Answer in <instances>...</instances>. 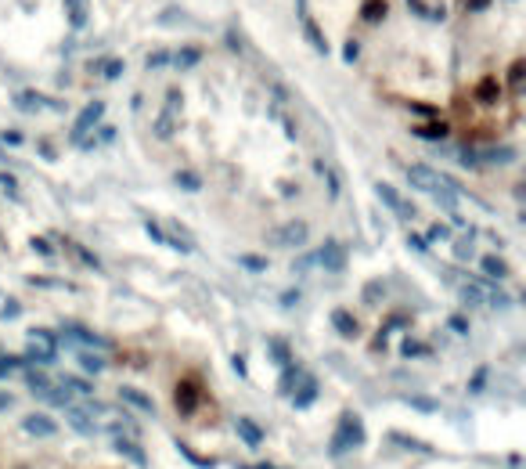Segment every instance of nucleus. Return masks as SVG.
<instances>
[{"label": "nucleus", "mask_w": 526, "mask_h": 469, "mask_svg": "<svg viewBox=\"0 0 526 469\" xmlns=\"http://www.w3.org/2000/svg\"><path fill=\"white\" fill-rule=\"evenodd\" d=\"M404 173H408L411 188H418V192H429L432 199L444 202L447 209H458V195H461V184H458V181H451V177L440 173V170H429V166H422V163L408 166Z\"/></svg>", "instance_id": "obj_1"}, {"label": "nucleus", "mask_w": 526, "mask_h": 469, "mask_svg": "<svg viewBox=\"0 0 526 469\" xmlns=\"http://www.w3.org/2000/svg\"><path fill=\"white\" fill-rule=\"evenodd\" d=\"M451 281H458V296L465 300V303H472V307H508L512 303V296L508 293H501V286H494V281H487V278H472V274H461V271H444Z\"/></svg>", "instance_id": "obj_2"}, {"label": "nucleus", "mask_w": 526, "mask_h": 469, "mask_svg": "<svg viewBox=\"0 0 526 469\" xmlns=\"http://www.w3.org/2000/svg\"><path fill=\"white\" fill-rule=\"evenodd\" d=\"M361 444H364V422H361V415L346 412L343 419H339V430L332 437V455H343V451L361 448Z\"/></svg>", "instance_id": "obj_3"}, {"label": "nucleus", "mask_w": 526, "mask_h": 469, "mask_svg": "<svg viewBox=\"0 0 526 469\" xmlns=\"http://www.w3.org/2000/svg\"><path fill=\"white\" fill-rule=\"evenodd\" d=\"M11 102H15L18 112H29V116H37V112H65V102L47 98V94H40V90H18Z\"/></svg>", "instance_id": "obj_4"}, {"label": "nucleus", "mask_w": 526, "mask_h": 469, "mask_svg": "<svg viewBox=\"0 0 526 469\" xmlns=\"http://www.w3.org/2000/svg\"><path fill=\"white\" fill-rule=\"evenodd\" d=\"M54 354H58L54 336H51L47 329H29V354H25V358L37 361V365H51Z\"/></svg>", "instance_id": "obj_5"}, {"label": "nucleus", "mask_w": 526, "mask_h": 469, "mask_svg": "<svg viewBox=\"0 0 526 469\" xmlns=\"http://www.w3.org/2000/svg\"><path fill=\"white\" fill-rule=\"evenodd\" d=\"M177 119H180V90H170V94H166V105H163V112H159V119H156V138H159V141H170V138H173Z\"/></svg>", "instance_id": "obj_6"}, {"label": "nucleus", "mask_w": 526, "mask_h": 469, "mask_svg": "<svg viewBox=\"0 0 526 469\" xmlns=\"http://www.w3.org/2000/svg\"><path fill=\"white\" fill-rule=\"evenodd\" d=\"M296 15H299V25H303V37H306V44H311L318 54H328V40H325V33L318 29V22H314L311 8H306V0H296Z\"/></svg>", "instance_id": "obj_7"}, {"label": "nucleus", "mask_w": 526, "mask_h": 469, "mask_svg": "<svg viewBox=\"0 0 526 469\" xmlns=\"http://www.w3.org/2000/svg\"><path fill=\"white\" fill-rule=\"evenodd\" d=\"M375 192H379V199H382V202H386L396 217H400V221H415V206H411V202H404V195H400L393 184L379 181V184H375Z\"/></svg>", "instance_id": "obj_8"}, {"label": "nucleus", "mask_w": 526, "mask_h": 469, "mask_svg": "<svg viewBox=\"0 0 526 469\" xmlns=\"http://www.w3.org/2000/svg\"><path fill=\"white\" fill-rule=\"evenodd\" d=\"M199 401H202V390H199L195 379H180V383H177V390H173V404H177L180 415H192V412L199 408Z\"/></svg>", "instance_id": "obj_9"}, {"label": "nucleus", "mask_w": 526, "mask_h": 469, "mask_svg": "<svg viewBox=\"0 0 526 469\" xmlns=\"http://www.w3.org/2000/svg\"><path fill=\"white\" fill-rule=\"evenodd\" d=\"M306 238H311V228H306L303 221H292V224H282L277 231H270V242H274V245H289V249L303 245Z\"/></svg>", "instance_id": "obj_10"}, {"label": "nucleus", "mask_w": 526, "mask_h": 469, "mask_svg": "<svg viewBox=\"0 0 526 469\" xmlns=\"http://www.w3.org/2000/svg\"><path fill=\"white\" fill-rule=\"evenodd\" d=\"M289 394H292V404H296V408H311L314 397H318V379H314V375H306V372H299Z\"/></svg>", "instance_id": "obj_11"}, {"label": "nucleus", "mask_w": 526, "mask_h": 469, "mask_svg": "<svg viewBox=\"0 0 526 469\" xmlns=\"http://www.w3.org/2000/svg\"><path fill=\"white\" fill-rule=\"evenodd\" d=\"M101 116H105V105H101V102H90V105L76 116V123H73V141H83V134L94 130L98 123H101Z\"/></svg>", "instance_id": "obj_12"}, {"label": "nucleus", "mask_w": 526, "mask_h": 469, "mask_svg": "<svg viewBox=\"0 0 526 469\" xmlns=\"http://www.w3.org/2000/svg\"><path fill=\"white\" fill-rule=\"evenodd\" d=\"M461 163L465 166H480V163H515V148H483L480 155H472V152H465L461 155Z\"/></svg>", "instance_id": "obj_13"}, {"label": "nucleus", "mask_w": 526, "mask_h": 469, "mask_svg": "<svg viewBox=\"0 0 526 469\" xmlns=\"http://www.w3.org/2000/svg\"><path fill=\"white\" fill-rule=\"evenodd\" d=\"M314 264H321L325 271H343L346 267V249L339 242H325L318 253H314Z\"/></svg>", "instance_id": "obj_14"}, {"label": "nucleus", "mask_w": 526, "mask_h": 469, "mask_svg": "<svg viewBox=\"0 0 526 469\" xmlns=\"http://www.w3.org/2000/svg\"><path fill=\"white\" fill-rule=\"evenodd\" d=\"M61 336L65 339H73V343H80V347H105V339L98 336V332H90V329H83V325H76V322H65L61 325Z\"/></svg>", "instance_id": "obj_15"}, {"label": "nucleus", "mask_w": 526, "mask_h": 469, "mask_svg": "<svg viewBox=\"0 0 526 469\" xmlns=\"http://www.w3.org/2000/svg\"><path fill=\"white\" fill-rule=\"evenodd\" d=\"M22 430H25V433H33V437H51V433H58V422H54L51 415L33 412V415H25V419H22Z\"/></svg>", "instance_id": "obj_16"}, {"label": "nucleus", "mask_w": 526, "mask_h": 469, "mask_svg": "<svg viewBox=\"0 0 526 469\" xmlns=\"http://www.w3.org/2000/svg\"><path fill=\"white\" fill-rule=\"evenodd\" d=\"M119 401L134 404L137 412H148V415H156V401H151L148 394H141L137 386H119Z\"/></svg>", "instance_id": "obj_17"}, {"label": "nucleus", "mask_w": 526, "mask_h": 469, "mask_svg": "<svg viewBox=\"0 0 526 469\" xmlns=\"http://www.w3.org/2000/svg\"><path fill=\"white\" fill-rule=\"evenodd\" d=\"M234 430H238V437H242V441L249 444V448H260V444H263V430H260L253 419H245V415L234 419Z\"/></svg>", "instance_id": "obj_18"}, {"label": "nucleus", "mask_w": 526, "mask_h": 469, "mask_svg": "<svg viewBox=\"0 0 526 469\" xmlns=\"http://www.w3.org/2000/svg\"><path fill=\"white\" fill-rule=\"evenodd\" d=\"M87 15H90V0H65V18L73 29H83Z\"/></svg>", "instance_id": "obj_19"}, {"label": "nucleus", "mask_w": 526, "mask_h": 469, "mask_svg": "<svg viewBox=\"0 0 526 469\" xmlns=\"http://www.w3.org/2000/svg\"><path fill=\"white\" fill-rule=\"evenodd\" d=\"M115 451L123 455V458H130L134 465H148V458H144V451H141V444H134V441H127V437H115Z\"/></svg>", "instance_id": "obj_20"}, {"label": "nucleus", "mask_w": 526, "mask_h": 469, "mask_svg": "<svg viewBox=\"0 0 526 469\" xmlns=\"http://www.w3.org/2000/svg\"><path fill=\"white\" fill-rule=\"evenodd\" d=\"M498 98H501V83L494 80V76L480 80V87H476V102H483V105H494Z\"/></svg>", "instance_id": "obj_21"}, {"label": "nucleus", "mask_w": 526, "mask_h": 469, "mask_svg": "<svg viewBox=\"0 0 526 469\" xmlns=\"http://www.w3.org/2000/svg\"><path fill=\"white\" fill-rule=\"evenodd\" d=\"M332 325L339 329V336H346V339L357 336V322L350 318V310H332Z\"/></svg>", "instance_id": "obj_22"}, {"label": "nucleus", "mask_w": 526, "mask_h": 469, "mask_svg": "<svg viewBox=\"0 0 526 469\" xmlns=\"http://www.w3.org/2000/svg\"><path fill=\"white\" fill-rule=\"evenodd\" d=\"M361 18H364V22H382V18H386V0H364Z\"/></svg>", "instance_id": "obj_23"}, {"label": "nucleus", "mask_w": 526, "mask_h": 469, "mask_svg": "<svg viewBox=\"0 0 526 469\" xmlns=\"http://www.w3.org/2000/svg\"><path fill=\"white\" fill-rule=\"evenodd\" d=\"M173 66H180V69H192V66H199L202 61V51L199 47H184V51H177V58H170Z\"/></svg>", "instance_id": "obj_24"}, {"label": "nucleus", "mask_w": 526, "mask_h": 469, "mask_svg": "<svg viewBox=\"0 0 526 469\" xmlns=\"http://www.w3.org/2000/svg\"><path fill=\"white\" fill-rule=\"evenodd\" d=\"M65 415H69V422H73V426H76L80 433H94V430H98V426L90 422V419H87V415H83L80 408H73V404H69V408H65Z\"/></svg>", "instance_id": "obj_25"}, {"label": "nucleus", "mask_w": 526, "mask_h": 469, "mask_svg": "<svg viewBox=\"0 0 526 469\" xmlns=\"http://www.w3.org/2000/svg\"><path fill=\"white\" fill-rule=\"evenodd\" d=\"M483 271H487L490 278H505V274H508V264H505L501 257H483Z\"/></svg>", "instance_id": "obj_26"}, {"label": "nucleus", "mask_w": 526, "mask_h": 469, "mask_svg": "<svg viewBox=\"0 0 526 469\" xmlns=\"http://www.w3.org/2000/svg\"><path fill=\"white\" fill-rule=\"evenodd\" d=\"M80 368L83 372H90V375H98V372H105V358H98V354H80Z\"/></svg>", "instance_id": "obj_27"}, {"label": "nucleus", "mask_w": 526, "mask_h": 469, "mask_svg": "<svg viewBox=\"0 0 526 469\" xmlns=\"http://www.w3.org/2000/svg\"><path fill=\"white\" fill-rule=\"evenodd\" d=\"M418 138H432V141H444L447 138V127L444 123H425V127H415Z\"/></svg>", "instance_id": "obj_28"}, {"label": "nucleus", "mask_w": 526, "mask_h": 469, "mask_svg": "<svg viewBox=\"0 0 526 469\" xmlns=\"http://www.w3.org/2000/svg\"><path fill=\"white\" fill-rule=\"evenodd\" d=\"M69 249H73V253L80 257V264H87V267H94V271L101 267V260H98L94 253H90V249H83V245H76V242H69Z\"/></svg>", "instance_id": "obj_29"}, {"label": "nucleus", "mask_w": 526, "mask_h": 469, "mask_svg": "<svg viewBox=\"0 0 526 469\" xmlns=\"http://www.w3.org/2000/svg\"><path fill=\"white\" fill-rule=\"evenodd\" d=\"M318 170H321V177L328 181V195H332V199H339V177H335V170H332V166H325V163H318Z\"/></svg>", "instance_id": "obj_30"}, {"label": "nucleus", "mask_w": 526, "mask_h": 469, "mask_svg": "<svg viewBox=\"0 0 526 469\" xmlns=\"http://www.w3.org/2000/svg\"><path fill=\"white\" fill-rule=\"evenodd\" d=\"M522 73H526V61H515L512 73H508V87H512V90H519V87H522Z\"/></svg>", "instance_id": "obj_31"}, {"label": "nucleus", "mask_w": 526, "mask_h": 469, "mask_svg": "<svg viewBox=\"0 0 526 469\" xmlns=\"http://www.w3.org/2000/svg\"><path fill=\"white\" fill-rule=\"evenodd\" d=\"M177 448H180V455H188V458H192L195 465H202V469H213V458H202V455H195V451H192L188 444H180V441H177Z\"/></svg>", "instance_id": "obj_32"}, {"label": "nucleus", "mask_w": 526, "mask_h": 469, "mask_svg": "<svg viewBox=\"0 0 526 469\" xmlns=\"http://www.w3.org/2000/svg\"><path fill=\"white\" fill-rule=\"evenodd\" d=\"M173 181H177L180 188H188V192H195V188H199V177H195V173H177Z\"/></svg>", "instance_id": "obj_33"}, {"label": "nucleus", "mask_w": 526, "mask_h": 469, "mask_svg": "<svg viewBox=\"0 0 526 469\" xmlns=\"http://www.w3.org/2000/svg\"><path fill=\"white\" fill-rule=\"evenodd\" d=\"M144 231H148V238H156V242H166V231H163V228H159L156 221H148V224H144Z\"/></svg>", "instance_id": "obj_34"}, {"label": "nucleus", "mask_w": 526, "mask_h": 469, "mask_svg": "<svg viewBox=\"0 0 526 469\" xmlns=\"http://www.w3.org/2000/svg\"><path fill=\"white\" fill-rule=\"evenodd\" d=\"M429 238H440V242H447V238H451V228H447V224H432Z\"/></svg>", "instance_id": "obj_35"}, {"label": "nucleus", "mask_w": 526, "mask_h": 469, "mask_svg": "<svg viewBox=\"0 0 526 469\" xmlns=\"http://www.w3.org/2000/svg\"><path fill=\"white\" fill-rule=\"evenodd\" d=\"M0 318H4V322L18 318V300H8V303H4V315H0Z\"/></svg>", "instance_id": "obj_36"}, {"label": "nucleus", "mask_w": 526, "mask_h": 469, "mask_svg": "<svg viewBox=\"0 0 526 469\" xmlns=\"http://www.w3.org/2000/svg\"><path fill=\"white\" fill-rule=\"evenodd\" d=\"M242 267H249V271H263L267 260H256V257H242Z\"/></svg>", "instance_id": "obj_37"}, {"label": "nucleus", "mask_w": 526, "mask_h": 469, "mask_svg": "<svg viewBox=\"0 0 526 469\" xmlns=\"http://www.w3.org/2000/svg\"><path fill=\"white\" fill-rule=\"evenodd\" d=\"M22 358H0V375H8V368H18Z\"/></svg>", "instance_id": "obj_38"}, {"label": "nucleus", "mask_w": 526, "mask_h": 469, "mask_svg": "<svg viewBox=\"0 0 526 469\" xmlns=\"http://www.w3.org/2000/svg\"><path fill=\"white\" fill-rule=\"evenodd\" d=\"M166 61H170V58H166L163 51H159V54H148V69H159V66H166Z\"/></svg>", "instance_id": "obj_39"}, {"label": "nucleus", "mask_w": 526, "mask_h": 469, "mask_svg": "<svg viewBox=\"0 0 526 469\" xmlns=\"http://www.w3.org/2000/svg\"><path fill=\"white\" fill-rule=\"evenodd\" d=\"M119 73H123V61H108V66H105V76H108V80H115Z\"/></svg>", "instance_id": "obj_40"}, {"label": "nucleus", "mask_w": 526, "mask_h": 469, "mask_svg": "<svg viewBox=\"0 0 526 469\" xmlns=\"http://www.w3.org/2000/svg\"><path fill=\"white\" fill-rule=\"evenodd\" d=\"M0 188H4V192H18V188H15V177H8V173H0Z\"/></svg>", "instance_id": "obj_41"}, {"label": "nucleus", "mask_w": 526, "mask_h": 469, "mask_svg": "<svg viewBox=\"0 0 526 469\" xmlns=\"http://www.w3.org/2000/svg\"><path fill=\"white\" fill-rule=\"evenodd\" d=\"M0 141H8V145H22V134H18V130H4V134H0Z\"/></svg>", "instance_id": "obj_42"}, {"label": "nucleus", "mask_w": 526, "mask_h": 469, "mask_svg": "<svg viewBox=\"0 0 526 469\" xmlns=\"http://www.w3.org/2000/svg\"><path fill=\"white\" fill-rule=\"evenodd\" d=\"M33 249H37V253H44V257H51V245L44 238H33Z\"/></svg>", "instance_id": "obj_43"}, {"label": "nucleus", "mask_w": 526, "mask_h": 469, "mask_svg": "<svg viewBox=\"0 0 526 469\" xmlns=\"http://www.w3.org/2000/svg\"><path fill=\"white\" fill-rule=\"evenodd\" d=\"M231 365H234V372H238V375H249V372H245V358H238V354H234V361H231Z\"/></svg>", "instance_id": "obj_44"}, {"label": "nucleus", "mask_w": 526, "mask_h": 469, "mask_svg": "<svg viewBox=\"0 0 526 469\" xmlns=\"http://www.w3.org/2000/svg\"><path fill=\"white\" fill-rule=\"evenodd\" d=\"M4 408H11V394L0 390V412H4Z\"/></svg>", "instance_id": "obj_45"}, {"label": "nucleus", "mask_w": 526, "mask_h": 469, "mask_svg": "<svg viewBox=\"0 0 526 469\" xmlns=\"http://www.w3.org/2000/svg\"><path fill=\"white\" fill-rule=\"evenodd\" d=\"M353 58H357V44L350 40V44H346V61H353Z\"/></svg>", "instance_id": "obj_46"}, {"label": "nucleus", "mask_w": 526, "mask_h": 469, "mask_svg": "<svg viewBox=\"0 0 526 469\" xmlns=\"http://www.w3.org/2000/svg\"><path fill=\"white\" fill-rule=\"evenodd\" d=\"M465 4H469V8H483V4H487V0H465Z\"/></svg>", "instance_id": "obj_47"}, {"label": "nucleus", "mask_w": 526, "mask_h": 469, "mask_svg": "<svg viewBox=\"0 0 526 469\" xmlns=\"http://www.w3.org/2000/svg\"><path fill=\"white\" fill-rule=\"evenodd\" d=\"M238 469H274V465H238Z\"/></svg>", "instance_id": "obj_48"}]
</instances>
